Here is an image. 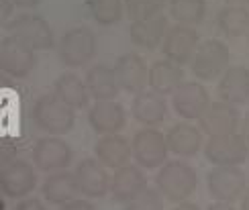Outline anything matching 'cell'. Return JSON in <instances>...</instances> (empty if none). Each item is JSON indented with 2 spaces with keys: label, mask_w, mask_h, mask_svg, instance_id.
<instances>
[{
  "label": "cell",
  "mask_w": 249,
  "mask_h": 210,
  "mask_svg": "<svg viewBox=\"0 0 249 210\" xmlns=\"http://www.w3.org/2000/svg\"><path fill=\"white\" fill-rule=\"evenodd\" d=\"M198 186V175L186 161H165L155 174V188L170 202H186Z\"/></svg>",
  "instance_id": "cell-1"
},
{
  "label": "cell",
  "mask_w": 249,
  "mask_h": 210,
  "mask_svg": "<svg viewBox=\"0 0 249 210\" xmlns=\"http://www.w3.org/2000/svg\"><path fill=\"white\" fill-rule=\"evenodd\" d=\"M33 121L39 131L53 135V137H61L74 129L76 110L68 106L55 94H43L33 104Z\"/></svg>",
  "instance_id": "cell-2"
},
{
  "label": "cell",
  "mask_w": 249,
  "mask_h": 210,
  "mask_svg": "<svg viewBox=\"0 0 249 210\" xmlns=\"http://www.w3.org/2000/svg\"><path fill=\"white\" fill-rule=\"evenodd\" d=\"M98 41L88 27H74L64 33L57 43V57L66 68H82L96 55Z\"/></svg>",
  "instance_id": "cell-3"
},
{
  "label": "cell",
  "mask_w": 249,
  "mask_h": 210,
  "mask_svg": "<svg viewBox=\"0 0 249 210\" xmlns=\"http://www.w3.org/2000/svg\"><path fill=\"white\" fill-rule=\"evenodd\" d=\"M8 33L33 51H45L55 45L53 29L41 15H18L6 25Z\"/></svg>",
  "instance_id": "cell-4"
},
{
  "label": "cell",
  "mask_w": 249,
  "mask_h": 210,
  "mask_svg": "<svg viewBox=\"0 0 249 210\" xmlns=\"http://www.w3.org/2000/svg\"><path fill=\"white\" fill-rule=\"evenodd\" d=\"M231 53L223 41L219 39H206L198 45L196 53L190 61V70L198 80L211 82L219 80L229 68Z\"/></svg>",
  "instance_id": "cell-5"
},
{
  "label": "cell",
  "mask_w": 249,
  "mask_h": 210,
  "mask_svg": "<svg viewBox=\"0 0 249 210\" xmlns=\"http://www.w3.org/2000/svg\"><path fill=\"white\" fill-rule=\"evenodd\" d=\"M37 188V167L25 159H8L0 165V190L10 200H25Z\"/></svg>",
  "instance_id": "cell-6"
},
{
  "label": "cell",
  "mask_w": 249,
  "mask_h": 210,
  "mask_svg": "<svg viewBox=\"0 0 249 210\" xmlns=\"http://www.w3.org/2000/svg\"><path fill=\"white\" fill-rule=\"evenodd\" d=\"M133 159L137 161L139 167L145 170H155V167H161L168 159V139L163 137V133H160L158 129L145 127L139 129L133 135Z\"/></svg>",
  "instance_id": "cell-7"
},
{
  "label": "cell",
  "mask_w": 249,
  "mask_h": 210,
  "mask_svg": "<svg viewBox=\"0 0 249 210\" xmlns=\"http://www.w3.org/2000/svg\"><path fill=\"white\" fill-rule=\"evenodd\" d=\"M206 188L213 200L235 202L245 194V174L239 165H216L206 175Z\"/></svg>",
  "instance_id": "cell-8"
},
{
  "label": "cell",
  "mask_w": 249,
  "mask_h": 210,
  "mask_svg": "<svg viewBox=\"0 0 249 210\" xmlns=\"http://www.w3.org/2000/svg\"><path fill=\"white\" fill-rule=\"evenodd\" d=\"M206 161L216 165H241L249 157V145L239 133H227L209 137L204 143Z\"/></svg>",
  "instance_id": "cell-9"
},
{
  "label": "cell",
  "mask_w": 249,
  "mask_h": 210,
  "mask_svg": "<svg viewBox=\"0 0 249 210\" xmlns=\"http://www.w3.org/2000/svg\"><path fill=\"white\" fill-rule=\"evenodd\" d=\"M71 161H74V151L59 137L47 135V137L37 139V143L33 145V165L39 172L53 174L68 170Z\"/></svg>",
  "instance_id": "cell-10"
},
{
  "label": "cell",
  "mask_w": 249,
  "mask_h": 210,
  "mask_svg": "<svg viewBox=\"0 0 249 210\" xmlns=\"http://www.w3.org/2000/svg\"><path fill=\"white\" fill-rule=\"evenodd\" d=\"M200 43H202L200 35L194 27L174 25V27H170L168 35H165L160 49H161L165 59H170L178 66H186V64L190 66V61H192Z\"/></svg>",
  "instance_id": "cell-11"
},
{
  "label": "cell",
  "mask_w": 249,
  "mask_h": 210,
  "mask_svg": "<svg viewBox=\"0 0 249 210\" xmlns=\"http://www.w3.org/2000/svg\"><path fill=\"white\" fill-rule=\"evenodd\" d=\"M37 66L35 51L20 43L13 35L0 41V70L10 78H27Z\"/></svg>",
  "instance_id": "cell-12"
},
{
  "label": "cell",
  "mask_w": 249,
  "mask_h": 210,
  "mask_svg": "<svg viewBox=\"0 0 249 210\" xmlns=\"http://www.w3.org/2000/svg\"><path fill=\"white\" fill-rule=\"evenodd\" d=\"M74 177L78 192L84 198H102L110 192L112 175H108L107 167L96 157H86L78 161L74 167Z\"/></svg>",
  "instance_id": "cell-13"
},
{
  "label": "cell",
  "mask_w": 249,
  "mask_h": 210,
  "mask_svg": "<svg viewBox=\"0 0 249 210\" xmlns=\"http://www.w3.org/2000/svg\"><path fill=\"white\" fill-rule=\"evenodd\" d=\"M172 106L176 114L186 121H198L211 106V96L200 82H184L172 94Z\"/></svg>",
  "instance_id": "cell-14"
},
{
  "label": "cell",
  "mask_w": 249,
  "mask_h": 210,
  "mask_svg": "<svg viewBox=\"0 0 249 210\" xmlns=\"http://www.w3.org/2000/svg\"><path fill=\"white\" fill-rule=\"evenodd\" d=\"M241 124V114L233 104L229 102H211V106L204 110V114L198 119V127L202 133L209 137L216 135H227V133H237Z\"/></svg>",
  "instance_id": "cell-15"
},
{
  "label": "cell",
  "mask_w": 249,
  "mask_h": 210,
  "mask_svg": "<svg viewBox=\"0 0 249 210\" xmlns=\"http://www.w3.org/2000/svg\"><path fill=\"white\" fill-rule=\"evenodd\" d=\"M88 124L92 131L102 135H119L127 124V112L117 100L94 102L88 108Z\"/></svg>",
  "instance_id": "cell-16"
},
{
  "label": "cell",
  "mask_w": 249,
  "mask_h": 210,
  "mask_svg": "<svg viewBox=\"0 0 249 210\" xmlns=\"http://www.w3.org/2000/svg\"><path fill=\"white\" fill-rule=\"evenodd\" d=\"M115 71L121 84V90L129 94H139L149 84V70L145 66L143 57L137 53L121 55L115 64Z\"/></svg>",
  "instance_id": "cell-17"
},
{
  "label": "cell",
  "mask_w": 249,
  "mask_h": 210,
  "mask_svg": "<svg viewBox=\"0 0 249 210\" xmlns=\"http://www.w3.org/2000/svg\"><path fill=\"white\" fill-rule=\"evenodd\" d=\"M84 82L88 86L90 96L96 102H108V100H117L119 92H121V84L117 78L115 68H110L107 64H94L90 66Z\"/></svg>",
  "instance_id": "cell-18"
},
{
  "label": "cell",
  "mask_w": 249,
  "mask_h": 210,
  "mask_svg": "<svg viewBox=\"0 0 249 210\" xmlns=\"http://www.w3.org/2000/svg\"><path fill=\"white\" fill-rule=\"evenodd\" d=\"M168 31H170L168 17L165 15H155V17L131 23L129 35H131V41L137 47L151 51L155 47H161L165 35H168Z\"/></svg>",
  "instance_id": "cell-19"
},
{
  "label": "cell",
  "mask_w": 249,
  "mask_h": 210,
  "mask_svg": "<svg viewBox=\"0 0 249 210\" xmlns=\"http://www.w3.org/2000/svg\"><path fill=\"white\" fill-rule=\"evenodd\" d=\"M94 155L96 159L110 170H121V167L129 165L133 147L131 143L121 137V135H102L94 143Z\"/></svg>",
  "instance_id": "cell-20"
},
{
  "label": "cell",
  "mask_w": 249,
  "mask_h": 210,
  "mask_svg": "<svg viewBox=\"0 0 249 210\" xmlns=\"http://www.w3.org/2000/svg\"><path fill=\"white\" fill-rule=\"evenodd\" d=\"M131 112L133 119L141 122L143 127H155L165 121L168 117V104H165L163 96H160L153 90H143L133 96L131 104Z\"/></svg>",
  "instance_id": "cell-21"
},
{
  "label": "cell",
  "mask_w": 249,
  "mask_h": 210,
  "mask_svg": "<svg viewBox=\"0 0 249 210\" xmlns=\"http://www.w3.org/2000/svg\"><path fill=\"white\" fill-rule=\"evenodd\" d=\"M41 194L43 198L53 204V206H61L64 208L66 204L74 202L78 192V186H76V177L74 172L70 170H61V172H53V174H47L45 182L41 184Z\"/></svg>",
  "instance_id": "cell-22"
},
{
  "label": "cell",
  "mask_w": 249,
  "mask_h": 210,
  "mask_svg": "<svg viewBox=\"0 0 249 210\" xmlns=\"http://www.w3.org/2000/svg\"><path fill=\"white\" fill-rule=\"evenodd\" d=\"M145 188H147V180H145L143 167L129 163L121 170H115V175L110 180V196L112 200L124 204Z\"/></svg>",
  "instance_id": "cell-23"
},
{
  "label": "cell",
  "mask_w": 249,
  "mask_h": 210,
  "mask_svg": "<svg viewBox=\"0 0 249 210\" xmlns=\"http://www.w3.org/2000/svg\"><path fill=\"white\" fill-rule=\"evenodd\" d=\"M219 98L233 106L245 104L249 100V68L245 66H229L219 78Z\"/></svg>",
  "instance_id": "cell-24"
},
{
  "label": "cell",
  "mask_w": 249,
  "mask_h": 210,
  "mask_svg": "<svg viewBox=\"0 0 249 210\" xmlns=\"http://www.w3.org/2000/svg\"><path fill=\"white\" fill-rule=\"evenodd\" d=\"M184 70L182 66L174 64L170 59H158L149 66V88L158 92L160 96H172L184 84Z\"/></svg>",
  "instance_id": "cell-25"
},
{
  "label": "cell",
  "mask_w": 249,
  "mask_h": 210,
  "mask_svg": "<svg viewBox=\"0 0 249 210\" xmlns=\"http://www.w3.org/2000/svg\"><path fill=\"white\" fill-rule=\"evenodd\" d=\"M170 151L180 157H192L204 147L200 127H194L190 122H178L165 135Z\"/></svg>",
  "instance_id": "cell-26"
},
{
  "label": "cell",
  "mask_w": 249,
  "mask_h": 210,
  "mask_svg": "<svg viewBox=\"0 0 249 210\" xmlns=\"http://www.w3.org/2000/svg\"><path fill=\"white\" fill-rule=\"evenodd\" d=\"M53 94L57 98L64 100L68 106H71L74 110H82V108H88L90 104V92H88V86L86 82L82 80L78 73H71V71H66L55 80V86H53Z\"/></svg>",
  "instance_id": "cell-27"
},
{
  "label": "cell",
  "mask_w": 249,
  "mask_h": 210,
  "mask_svg": "<svg viewBox=\"0 0 249 210\" xmlns=\"http://www.w3.org/2000/svg\"><path fill=\"white\" fill-rule=\"evenodd\" d=\"M216 25L225 37H243L249 29V10L247 6H223L216 15Z\"/></svg>",
  "instance_id": "cell-28"
},
{
  "label": "cell",
  "mask_w": 249,
  "mask_h": 210,
  "mask_svg": "<svg viewBox=\"0 0 249 210\" xmlns=\"http://www.w3.org/2000/svg\"><path fill=\"white\" fill-rule=\"evenodd\" d=\"M170 15L178 25L198 27L206 17V0H170Z\"/></svg>",
  "instance_id": "cell-29"
},
{
  "label": "cell",
  "mask_w": 249,
  "mask_h": 210,
  "mask_svg": "<svg viewBox=\"0 0 249 210\" xmlns=\"http://www.w3.org/2000/svg\"><path fill=\"white\" fill-rule=\"evenodd\" d=\"M88 13L102 27H112L123 18L124 0H88Z\"/></svg>",
  "instance_id": "cell-30"
},
{
  "label": "cell",
  "mask_w": 249,
  "mask_h": 210,
  "mask_svg": "<svg viewBox=\"0 0 249 210\" xmlns=\"http://www.w3.org/2000/svg\"><path fill=\"white\" fill-rule=\"evenodd\" d=\"M163 6H165V0H124V10H127V17L131 18V23L161 15Z\"/></svg>",
  "instance_id": "cell-31"
},
{
  "label": "cell",
  "mask_w": 249,
  "mask_h": 210,
  "mask_svg": "<svg viewBox=\"0 0 249 210\" xmlns=\"http://www.w3.org/2000/svg\"><path fill=\"white\" fill-rule=\"evenodd\" d=\"M124 210H163V200L161 194L158 192V188H145L135 198H131L129 202L123 204Z\"/></svg>",
  "instance_id": "cell-32"
},
{
  "label": "cell",
  "mask_w": 249,
  "mask_h": 210,
  "mask_svg": "<svg viewBox=\"0 0 249 210\" xmlns=\"http://www.w3.org/2000/svg\"><path fill=\"white\" fill-rule=\"evenodd\" d=\"M13 210H47V208L41 200H37V198H25V200H20Z\"/></svg>",
  "instance_id": "cell-33"
},
{
  "label": "cell",
  "mask_w": 249,
  "mask_h": 210,
  "mask_svg": "<svg viewBox=\"0 0 249 210\" xmlns=\"http://www.w3.org/2000/svg\"><path fill=\"white\" fill-rule=\"evenodd\" d=\"M15 10V2L13 0H0V23L8 25V18Z\"/></svg>",
  "instance_id": "cell-34"
},
{
  "label": "cell",
  "mask_w": 249,
  "mask_h": 210,
  "mask_svg": "<svg viewBox=\"0 0 249 210\" xmlns=\"http://www.w3.org/2000/svg\"><path fill=\"white\" fill-rule=\"evenodd\" d=\"M61 210H98V208H96L94 204H92L90 200H78V198H76L74 202L66 204L64 208H61Z\"/></svg>",
  "instance_id": "cell-35"
},
{
  "label": "cell",
  "mask_w": 249,
  "mask_h": 210,
  "mask_svg": "<svg viewBox=\"0 0 249 210\" xmlns=\"http://www.w3.org/2000/svg\"><path fill=\"white\" fill-rule=\"evenodd\" d=\"M15 2V6H18V8H35V6H39L43 0H13Z\"/></svg>",
  "instance_id": "cell-36"
},
{
  "label": "cell",
  "mask_w": 249,
  "mask_h": 210,
  "mask_svg": "<svg viewBox=\"0 0 249 210\" xmlns=\"http://www.w3.org/2000/svg\"><path fill=\"white\" fill-rule=\"evenodd\" d=\"M209 210H239V208H235L233 202H214L209 206Z\"/></svg>",
  "instance_id": "cell-37"
},
{
  "label": "cell",
  "mask_w": 249,
  "mask_h": 210,
  "mask_svg": "<svg viewBox=\"0 0 249 210\" xmlns=\"http://www.w3.org/2000/svg\"><path fill=\"white\" fill-rule=\"evenodd\" d=\"M241 135H243V139H245L247 145H249V112L245 114V119L241 121Z\"/></svg>",
  "instance_id": "cell-38"
},
{
  "label": "cell",
  "mask_w": 249,
  "mask_h": 210,
  "mask_svg": "<svg viewBox=\"0 0 249 210\" xmlns=\"http://www.w3.org/2000/svg\"><path fill=\"white\" fill-rule=\"evenodd\" d=\"M172 210H200V208L196 206L194 202H180V204H176Z\"/></svg>",
  "instance_id": "cell-39"
},
{
  "label": "cell",
  "mask_w": 249,
  "mask_h": 210,
  "mask_svg": "<svg viewBox=\"0 0 249 210\" xmlns=\"http://www.w3.org/2000/svg\"><path fill=\"white\" fill-rule=\"evenodd\" d=\"M239 210H249V188L245 190V194H243V198H241V206H239Z\"/></svg>",
  "instance_id": "cell-40"
},
{
  "label": "cell",
  "mask_w": 249,
  "mask_h": 210,
  "mask_svg": "<svg viewBox=\"0 0 249 210\" xmlns=\"http://www.w3.org/2000/svg\"><path fill=\"white\" fill-rule=\"evenodd\" d=\"M229 6H247L249 4V0H225Z\"/></svg>",
  "instance_id": "cell-41"
},
{
  "label": "cell",
  "mask_w": 249,
  "mask_h": 210,
  "mask_svg": "<svg viewBox=\"0 0 249 210\" xmlns=\"http://www.w3.org/2000/svg\"><path fill=\"white\" fill-rule=\"evenodd\" d=\"M245 37H247V43H249V29H247V33H245Z\"/></svg>",
  "instance_id": "cell-42"
}]
</instances>
